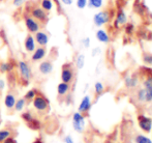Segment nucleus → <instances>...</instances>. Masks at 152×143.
I'll return each instance as SVG.
<instances>
[{
	"label": "nucleus",
	"instance_id": "aec40b11",
	"mask_svg": "<svg viewBox=\"0 0 152 143\" xmlns=\"http://www.w3.org/2000/svg\"><path fill=\"white\" fill-rule=\"evenodd\" d=\"M14 63L10 61H6V62L0 63V73H10L14 70Z\"/></svg>",
	"mask_w": 152,
	"mask_h": 143
},
{
	"label": "nucleus",
	"instance_id": "473e14b6",
	"mask_svg": "<svg viewBox=\"0 0 152 143\" xmlns=\"http://www.w3.org/2000/svg\"><path fill=\"white\" fill-rule=\"evenodd\" d=\"M143 60L146 65H152V54L150 53H146L143 56Z\"/></svg>",
	"mask_w": 152,
	"mask_h": 143
},
{
	"label": "nucleus",
	"instance_id": "bb28decb",
	"mask_svg": "<svg viewBox=\"0 0 152 143\" xmlns=\"http://www.w3.org/2000/svg\"><path fill=\"white\" fill-rule=\"evenodd\" d=\"M21 117H22V119L25 121V122H29V121H31L32 119L34 118L33 115H32L31 112H29V111H27V112H24L22 113V115H21Z\"/></svg>",
	"mask_w": 152,
	"mask_h": 143
},
{
	"label": "nucleus",
	"instance_id": "1a4fd4ad",
	"mask_svg": "<svg viewBox=\"0 0 152 143\" xmlns=\"http://www.w3.org/2000/svg\"><path fill=\"white\" fill-rule=\"evenodd\" d=\"M138 120H139V125H140V128L144 132L149 133L152 130V119L151 118L141 115V116L138 117Z\"/></svg>",
	"mask_w": 152,
	"mask_h": 143
},
{
	"label": "nucleus",
	"instance_id": "4be33fe9",
	"mask_svg": "<svg viewBox=\"0 0 152 143\" xmlns=\"http://www.w3.org/2000/svg\"><path fill=\"white\" fill-rule=\"evenodd\" d=\"M138 84V79L134 77H126L125 78V86L128 88H134Z\"/></svg>",
	"mask_w": 152,
	"mask_h": 143
},
{
	"label": "nucleus",
	"instance_id": "c9c22d12",
	"mask_svg": "<svg viewBox=\"0 0 152 143\" xmlns=\"http://www.w3.org/2000/svg\"><path fill=\"white\" fill-rule=\"evenodd\" d=\"M82 43H83L84 48H89V47H90V37H85L84 40H82Z\"/></svg>",
	"mask_w": 152,
	"mask_h": 143
},
{
	"label": "nucleus",
	"instance_id": "b1692460",
	"mask_svg": "<svg viewBox=\"0 0 152 143\" xmlns=\"http://www.w3.org/2000/svg\"><path fill=\"white\" fill-rule=\"evenodd\" d=\"M84 65H85V55L79 54L76 58V67L79 70H81L84 67Z\"/></svg>",
	"mask_w": 152,
	"mask_h": 143
},
{
	"label": "nucleus",
	"instance_id": "7ed1b4c3",
	"mask_svg": "<svg viewBox=\"0 0 152 143\" xmlns=\"http://www.w3.org/2000/svg\"><path fill=\"white\" fill-rule=\"evenodd\" d=\"M30 16L33 19H35L36 21H38L40 24L48 22V20H49L48 12L42 10L40 6H34V7H32L30 10Z\"/></svg>",
	"mask_w": 152,
	"mask_h": 143
},
{
	"label": "nucleus",
	"instance_id": "6ab92c4d",
	"mask_svg": "<svg viewBox=\"0 0 152 143\" xmlns=\"http://www.w3.org/2000/svg\"><path fill=\"white\" fill-rule=\"evenodd\" d=\"M39 6L44 10H46L47 12H51L54 7V3H53V0H40Z\"/></svg>",
	"mask_w": 152,
	"mask_h": 143
},
{
	"label": "nucleus",
	"instance_id": "a878e982",
	"mask_svg": "<svg viewBox=\"0 0 152 143\" xmlns=\"http://www.w3.org/2000/svg\"><path fill=\"white\" fill-rule=\"evenodd\" d=\"M27 125H28L31 130H39L40 129V122L35 118H33L31 121L27 122Z\"/></svg>",
	"mask_w": 152,
	"mask_h": 143
},
{
	"label": "nucleus",
	"instance_id": "412c9836",
	"mask_svg": "<svg viewBox=\"0 0 152 143\" xmlns=\"http://www.w3.org/2000/svg\"><path fill=\"white\" fill-rule=\"evenodd\" d=\"M87 5L90 8H102V5H104V0H88L87 2Z\"/></svg>",
	"mask_w": 152,
	"mask_h": 143
},
{
	"label": "nucleus",
	"instance_id": "f03ea898",
	"mask_svg": "<svg viewBox=\"0 0 152 143\" xmlns=\"http://www.w3.org/2000/svg\"><path fill=\"white\" fill-rule=\"evenodd\" d=\"M18 69H19V72H20V76H21V79L24 81L25 83L29 82V80L31 79L32 77V72H31V67L26 61H19L18 62Z\"/></svg>",
	"mask_w": 152,
	"mask_h": 143
},
{
	"label": "nucleus",
	"instance_id": "20e7f679",
	"mask_svg": "<svg viewBox=\"0 0 152 143\" xmlns=\"http://www.w3.org/2000/svg\"><path fill=\"white\" fill-rule=\"evenodd\" d=\"M110 19L111 16L108 10H100L93 16V23L96 27H102L104 25L108 24Z\"/></svg>",
	"mask_w": 152,
	"mask_h": 143
},
{
	"label": "nucleus",
	"instance_id": "393cba45",
	"mask_svg": "<svg viewBox=\"0 0 152 143\" xmlns=\"http://www.w3.org/2000/svg\"><path fill=\"white\" fill-rule=\"evenodd\" d=\"M36 95H37V90H36V89H30V90H28L25 93L24 99L26 100V101H32V100L35 98Z\"/></svg>",
	"mask_w": 152,
	"mask_h": 143
},
{
	"label": "nucleus",
	"instance_id": "cd10ccee",
	"mask_svg": "<svg viewBox=\"0 0 152 143\" xmlns=\"http://www.w3.org/2000/svg\"><path fill=\"white\" fill-rule=\"evenodd\" d=\"M94 89H95V92L97 93V95H102L104 90V86L102 82H96L95 84H94Z\"/></svg>",
	"mask_w": 152,
	"mask_h": 143
},
{
	"label": "nucleus",
	"instance_id": "4c0bfd02",
	"mask_svg": "<svg viewBox=\"0 0 152 143\" xmlns=\"http://www.w3.org/2000/svg\"><path fill=\"white\" fill-rule=\"evenodd\" d=\"M61 2L64 4V5H72L74 3V0H61Z\"/></svg>",
	"mask_w": 152,
	"mask_h": 143
},
{
	"label": "nucleus",
	"instance_id": "9d476101",
	"mask_svg": "<svg viewBox=\"0 0 152 143\" xmlns=\"http://www.w3.org/2000/svg\"><path fill=\"white\" fill-rule=\"evenodd\" d=\"M72 79H74V73H72V69H70L67 65H63L62 71H61L62 82H65V83H68V84H69V83L72 81Z\"/></svg>",
	"mask_w": 152,
	"mask_h": 143
},
{
	"label": "nucleus",
	"instance_id": "423d86ee",
	"mask_svg": "<svg viewBox=\"0 0 152 143\" xmlns=\"http://www.w3.org/2000/svg\"><path fill=\"white\" fill-rule=\"evenodd\" d=\"M72 127L75 131L82 133L85 128V117L81 112H76L72 115Z\"/></svg>",
	"mask_w": 152,
	"mask_h": 143
},
{
	"label": "nucleus",
	"instance_id": "f3484780",
	"mask_svg": "<svg viewBox=\"0 0 152 143\" xmlns=\"http://www.w3.org/2000/svg\"><path fill=\"white\" fill-rule=\"evenodd\" d=\"M16 98H15V95H12V93L8 92L7 95H5V98H4V105H5V107L7 109H14L15 107V104H16Z\"/></svg>",
	"mask_w": 152,
	"mask_h": 143
},
{
	"label": "nucleus",
	"instance_id": "c85d7f7f",
	"mask_svg": "<svg viewBox=\"0 0 152 143\" xmlns=\"http://www.w3.org/2000/svg\"><path fill=\"white\" fill-rule=\"evenodd\" d=\"M10 137V132L7 130H1L0 131V142H3L5 139Z\"/></svg>",
	"mask_w": 152,
	"mask_h": 143
},
{
	"label": "nucleus",
	"instance_id": "2f4dec72",
	"mask_svg": "<svg viewBox=\"0 0 152 143\" xmlns=\"http://www.w3.org/2000/svg\"><path fill=\"white\" fill-rule=\"evenodd\" d=\"M134 24H132V23H126L125 24V32H126V34H132V32H134Z\"/></svg>",
	"mask_w": 152,
	"mask_h": 143
},
{
	"label": "nucleus",
	"instance_id": "4468645a",
	"mask_svg": "<svg viewBox=\"0 0 152 143\" xmlns=\"http://www.w3.org/2000/svg\"><path fill=\"white\" fill-rule=\"evenodd\" d=\"M38 71L42 75H49L53 72V63L49 60H45L39 63L38 65Z\"/></svg>",
	"mask_w": 152,
	"mask_h": 143
},
{
	"label": "nucleus",
	"instance_id": "6e6552de",
	"mask_svg": "<svg viewBox=\"0 0 152 143\" xmlns=\"http://www.w3.org/2000/svg\"><path fill=\"white\" fill-rule=\"evenodd\" d=\"M34 40L36 44H38L40 47H46L49 43V35L45 31L38 30L37 32L34 33Z\"/></svg>",
	"mask_w": 152,
	"mask_h": 143
},
{
	"label": "nucleus",
	"instance_id": "f704fd0d",
	"mask_svg": "<svg viewBox=\"0 0 152 143\" xmlns=\"http://www.w3.org/2000/svg\"><path fill=\"white\" fill-rule=\"evenodd\" d=\"M28 2V0H12V4H14L16 7H20L21 5H23L24 3Z\"/></svg>",
	"mask_w": 152,
	"mask_h": 143
},
{
	"label": "nucleus",
	"instance_id": "a19ab883",
	"mask_svg": "<svg viewBox=\"0 0 152 143\" xmlns=\"http://www.w3.org/2000/svg\"><path fill=\"white\" fill-rule=\"evenodd\" d=\"M98 51H99V48L93 49V52H92V55H93V56H94V55H95V53H96V54H97V53H98Z\"/></svg>",
	"mask_w": 152,
	"mask_h": 143
},
{
	"label": "nucleus",
	"instance_id": "0eeeda50",
	"mask_svg": "<svg viewBox=\"0 0 152 143\" xmlns=\"http://www.w3.org/2000/svg\"><path fill=\"white\" fill-rule=\"evenodd\" d=\"M127 23V16H126L125 12H124L122 8H119L118 12L116 14V18H115L114 21V26L115 28H120L121 26L125 25Z\"/></svg>",
	"mask_w": 152,
	"mask_h": 143
},
{
	"label": "nucleus",
	"instance_id": "c756f323",
	"mask_svg": "<svg viewBox=\"0 0 152 143\" xmlns=\"http://www.w3.org/2000/svg\"><path fill=\"white\" fill-rule=\"evenodd\" d=\"M136 142L137 143H152V141H151L150 139H149V138L145 137V136H142V135L137 136Z\"/></svg>",
	"mask_w": 152,
	"mask_h": 143
},
{
	"label": "nucleus",
	"instance_id": "f257e3e1",
	"mask_svg": "<svg viewBox=\"0 0 152 143\" xmlns=\"http://www.w3.org/2000/svg\"><path fill=\"white\" fill-rule=\"evenodd\" d=\"M32 105H33L34 109L38 112H46L49 109V101L46 97L37 93L35 98L32 100Z\"/></svg>",
	"mask_w": 152,
	"mask_h": 143
},
{
	"label": "nucleus",
	"instance_id": "a211bd4d",
	"mask_svg": "<svg viewBox=\"0 0 152 143\" xmlns=\"http://www.w3.org/2000/svg\"><path fill=\"white\" fill-rule=\"evenodd\" d=\"M69 91V84L68 83H65V82H61L58 84L57 86V92H58V95H67V92Z\"/></svg>",
	"mask_w": 152,
	"mask_h": 143
},
{
	"label": "nucleus",
	"instance_id": "5701e85b",
	"mask_svg": "<svg viewBox=\"0 0 152 143\" xmlns=\"http://www.w3.org/2000/svg\"><path fill=\"white\" fill-rule=\"evenodd\" d=\"M25 105H26V100L24 99V98H22V99H19L16 101V104H15V110L18 111V112H21V111L24 109Z\"/></svg>",
	"mask_w": 152,
	"mask_h": 143
},
{
	"label": "nucleus",
	"instance_id": "f8f14e48",
	"mask_svg": "<svg viewBox=\"0 0 152 143\" xmlns=\"http://www.w3.org/2000/svg\"><path fill=\"white\" fill-rule=\"evenodd\" d=\"M35 40H34V36L29 33V34L26 35L24 40V47H25V50L27 51L28 53H32L34 50H35L36 46H35Z\"/></svg>",
	"mask_w": 152,
	"mask_h": 143
},
{
	"label": "nucleus",
	"instance_id": "79ce46f5",
	"mask_svg": "<svg viewBox=\"0 0 152 143\" xmlns=\"http://www.w3.org/2000/svg\"><path fill=\"white\" fill-rule=\"evenodd\" d=\"M33 143H42V141H40V140H39V139H36V140H35V141H34Z\"/></svg>",
	"mask_w": 152,
	"mask_h": 143
},
{
	"label": "nucleus",
	"instance_id": "2eb2a0df",
	"mask_svg": "<svg viewBox=\"0 0 152 143\" xmlns=\"http://www.w3.org/2000/svg\"><path fill=\"white\" fill-rule=\"evenodd\" d=\"M91 108V99L89 95H85L84 98L82 99V101H81L80 105H79V112L83 113V112H87V111H89V109Z\"/></svg>",
	"mask_w": 152,
	"mask_h": 143
},
{
	"label": "nucleus",
	"instance_id": "39448f33",
	"mask_svg": "<svg viewBox=\"0 0 152 143\" xmlns=\"http://www.w3.org/2000/svg\"><path fill=\"white\" fill-rule=\"evenodd\" d=\"M24 24L26 29L28 30L29 33H35L40 29V23L33 19L30 15H26L24 16Z\"/></svg>",
	"mask_w": 152,
	"mask_h": 143
},
{
	"label": "nucleus",
	"instance_id": "58836bf2",
	"mask_svg": "<svg viewBox=\"0 0 152 143\" xmlns=\"http://www.w3.org/2000/svg\"><path fill=\"white\" fill-rule=\"evenodd\" d=\"M64 142H65V143H75L74 140L72 139V137H70V136H66V137L64 138Z\"/></svg>",
	"mask_w": 152,
	"mask_h": 143
},
{
	"label": "nucleus",
	"instance_id": "e433bc0d",
	"mask_svg": "<svg viewBox=\"0 0 152 143\" xmlns=\"http://www.w3.org/2000/svg\"><path fill=\"white\" fill-rule=\"evenodd\" d=\"M2 143H18L16 141V140L14 139V138H12V137H8L7 139H5Z\"/></svg>",
	"mask_w": 152,
	"mask_h": 143
},
{
	"label": "nucleus",
	"instance_id": "9b49d317",
	"mask_svg": "<svg viewBox=\"0 0 152 143\" xmlns=\"http://www.w3.org/2000/svg\"><path fill=\"white\" fill-rule=\"evenodd\" d=\"M138 100L140 102H152V89L142 88L138 92Z\"/></svg>",
	"mask_w": 152,
	"mask_h": 143
},
{
	"label": "nucleus",
	"instance_id": "ea45409f",
	"mask_svg": "<svg viewBox=\"0 0 152 143\" xmlns=\"http://www.w3.org/2000/svg\"><path fill=\"white\" fill-rule=\"evenodd\" d=\"M4 87H5V81L2 80V79H0V91L3 90Z\"/></svg>",
	"mask_w": 152,
	"mask_h": 143
},
{
	"label": "nucleus",
	"instance_id": "ddd939ff",
	"mask_svg": "<svg viewBox=\"0 0 152 143\" xmlns=\"http://www.w3.org/2000/svg\"><path fill=\"white\" fill-rule=\"evenodd\" d=\"M32 53H33L31 56L32 61L36 62V61H40L42 59L45 58V56H46V54H47V50L45 47L39 46L38 48H35V50H34Z\"/></svg>",
	"mask_w": 152,
	"mask_h": 143
},
{
	"label": "nucleus",
	"instance_id": "7c9ffc66",
	"mask_svg": "<svg viewBox=\"0 0 152 143\" xmlns=\"http://www.w3.org/2000/svg\"><path fill=\"white\" fill-rule=\"evenodd\" d=\"M87 2H88V0H77L76 5L79 10H84L87 6Z\"/></svg>",
	"mask_w": 152,
	"mask_h": 143
},
{
	"label": "nucleus",
	"instance_id": "dca6fc26",
	"mask_svg": "<svg viewBox=\"0 0 152 143\" xmlns=\"http://www.w3.org/2000/svg\"><path fill=\"white\" fill-rule=\"evenodd\" d=\"M95 37L98 42L102 43V44H109V42H110V35L108 34V32L104 29L102 28L98 29L95 32Z\"/></svg>",
	"mask_w": 152,
	"mask_h": 143
},
{
	"label": "nucleus",
	"instance_id": "72a5a7b5",
	"mask_svg": "<svg viewBox=\"0 0 152 143\" xmlns=\"http://www.w3.org/2000/svg\"><path fill=\"white\" fill-rule=\"evenodd\" d=\"M144 87L145 88L152 89V75L151 76H149L148 78L144 81Z\"/></svg>",
	"mask_w": 152,
	"mask_h": 143
},
{
	"label": "nucleus",
	"instance_id": "37998d69",
	"mask_svg": "<svg viewBox=\"0 0 152 143\" xmlns=\"http://www.w3.org/2000/svg\"><path fill=\"white\" fill-rule=\"evenodd\" d=\"M0 74H1V73H0Z\"/></svg>",
	"mask_w": 152,
	"mask_h": 143
}]
</instances>
